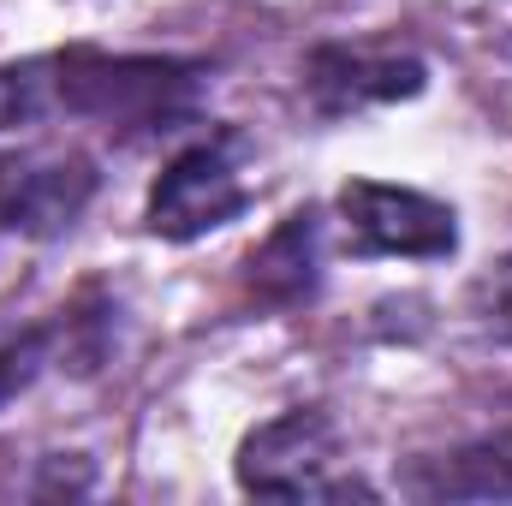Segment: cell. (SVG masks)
<instances>
[{"instance_id":"obj_1","label":"cell","mask_w":512,"mask_h":506,"mask_svg":"<svg viewBox=\"0 0 512 506\" xmlns=\"http://www.w3.org/2000/svg\"><path fill=\"white\" fill-rule=\"evenodd\" d=\"M340 429L328 411L316 405H292L268 423H256L239 441L233 477L245 495H268V501H352V495H376L358 477H340Z\"/></svg>"},{"instance_id":"obj_2","label":"cell","mask_w":512,"mask_h":506,"mask_svg":"<svg viewBox=\"0 0 512 506\" xmlns=\"http://www.w3.org/2000/svg\"><path fill=\"white\" fill-rule=\"evenodd\" d=\"M245 209H251L245 137L215 131L161 167V179L149 185V203H143V227L167 245H197V239L221 233L227 221H239Z\"/></svg>"},{"instance_id":"obj_3","label":"cell","mask_w":512,"mask_h":506,"mask_svg":"<svg viewBox=\"0 0 512 506\" xmlns=\"http://www.w3.org/2000/svg\"><path fill=\"white\" fill-rule=\"evenodd\" d=\"M340 239L352 256H411V262H441L459 251V215L453 203L387 185V179H346L334 197Z\"/></svg>"},{"instance_id":"obj_4","label":"cell","mask_w":512,"mask_h":506,"mask_svg":"<svg viewBox=\"0 0 512 506\" xmlns=\"http://www.w3.org/2000/svg\"><path fill=\"white\" fill-rule=\"evenodd\" d=\"M60 108L114 120V126H155L185 114L197 90V66L179 60H102V54H60Z\"/></svg>"},{"instance_id":"obj_5","label":"cell","mask_w":512,"mask_h":506,"mask_svg":"<svg viewBox=\"0 0 512 506\" xmlns=\"http://www.w3.org/2000/svg\"><path fill=\"white\" fill-rule=\"evenodd\" d=\"M96 197V167L84 155H30L0 149V233L54 239Z\"/></svg>"},{"instance_id":"obj_6","label":"cell","mask_w":512,"mask_h":506,"mask_svg":"<svg viewBox=\"0 0 512 506\" xmlns=\"http://www.w3.org/2000/svg\"><path fill=\"white\" fill-rule=\"evenodd\" d=\"M423 84H429V66L399 48H340L334 42V48H316L304 66V96L322 120L411 102V96H423Z\"/></svg>"},{"instance_id":"obj_7","label":"cell","mask_w":512,"mask_h":506,"mask_svg":"<svg viewBox=\"0 0 512 506\" xmlns=\"http://www.w3.org/2000/svg\"><path fill=\"white\" fill-rule=\"evenodd\" d=\"M405 489L423 501H512V435L471 441L447 459H423L405 477Z\"/></svg>"},{"instance_id":"obj_8","label":"cell","mask_w":512,"mask_h":506,"mask_svg":"<svg viewBox=\"0 0 512 506\" xmlns=\"http://www.w3.org/2000/svg\"><path fill=\"white\" fill-rule=\"evenodd\" d=\"M251 274L280 304H298L304 292H316V280H322V215L304 209L280 233H268V245L251 256Z\"/></svg>"},{"instance_id":"obj_9","label":"cell","mask_w":512,"mask_h":506,"mask_svg":"<svg viewBox=\"0 0 512 506\" xmlns=\"http://www.w3.org/2000/svg\"><path fill=\"white\" fill-rule=\"evenodd\" d=\"M60 108V72L54 60H12L0 66V131H18Z\"/></svg>"},{"instance_id":"obj_10","label":"cell","mask_w":512,"mask_h":506,"mask_svg":"<svg viewBox=\"0 0 512 506\" xmlns=\"http://www.w3.org/2000/svg\"><path fill=\"white\" fill-rule=\"evenodd\" d=\"M54 358V328L42 322H0V411L48 370Z\"/></svg>"},{"instance_id":"obj_11","label":"cell","mask_w":512,"mask_h":506,"mask_svg":"<svg viewBox=\"0 0 512 506\" xmlns=\"http://www.w3.org/2000/svg\"><path fill=\"white\" fill-rule=\"evenodd\" d=\"M483 292H489V322H495L501 334H512V262L495 268V280H489Z\"/></svg>"}]
</instances>
